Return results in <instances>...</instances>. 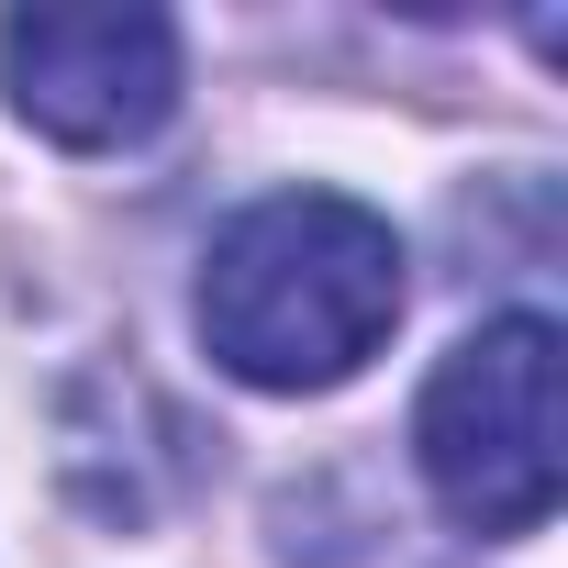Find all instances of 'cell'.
<instances>
[{"label": "cell", "mask_w": 568, "mask_h": 568, "mask_svg": "<svg viewBox=\"0 0 568 568\" xmlns=\"http://www.w3.org/2000/svg\"><path fill=\"white\" fill-rule=\"evenodd\" d=\"M413 457L468 535H535L557 513V324L546 313L479 324L424 379Z\"/></svg>", "instance_id": "7a4b0ae2"}, {"label": "cell", "mask_w": 568, "mask_h": 568, "mask_svg": "<svg viewBox=\"0 0 568 568\" xmlns=\"http://www.w3.org/2000/svg\"><path fill=\"white\" fill-rule=\"evenodd\" d=\"M0 79H12V112L34 134L112 156L179 112V23L168 12H12Z\"/></svg>", "instance_id": "3957f363"}, {"label": "cell", "mask_w": 568, "mask_h": 568, "mask_svg": "<svg viewBox=\"0 0 568 568\" xmlns=\"http://www.w3.org/2000/svg\"><path fill=\"white\" fill-rule=\"evenodd\" d=\"M402 324V234L346 190H267L201 256V346L245 390H335Z\"/></svg>", "instance_id": "6da1fadb"}]
</instances>
